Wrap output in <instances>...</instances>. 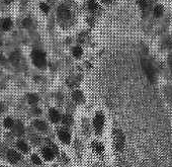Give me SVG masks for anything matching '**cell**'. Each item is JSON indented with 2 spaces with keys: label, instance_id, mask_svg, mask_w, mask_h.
Segmentation results:
<instances>
[{
  "label": "cell",
  "instance_id": "cell-32",
  "mask_svg": "<svg viewBox=\"0 0 172 167\" xmlns=\"http://www.w3.org/2000/svg\"><path fill=\"white\" fill-rule=\"evenodd\" d=\"M2 167H3V166H2Z\"/></svg>",
  "mask_w": 172,
  "mask_h": 167
},
{
  "label": "cell",
  "instance_id": "cell-31",
  "mask_svg": "<svg viewBox=\"0 0 172 167\" xmlns=\"http://www.w3.org/2000/svg\"><path fill=\"white\" fill-rule=\"evenodd\" d=\"M2 111V105H1V103H0V112Z\"/></svg>",
  "mask_w": 172,
  "mask_h": 167
},
{
  "label": "cell",
  "instance_id": "cell-24",
  "mask_svg": "<svg viewBox=\"0 0 172 167\" xmlns=\"http://www.w3.org/2000/svg\"><path fill=\"white\" fill-rule=\"evenodd\" d=\"M10 60L12 63H14V64H16L17 62H18V55H17L16 53H13L12 55L10 56Z\"/></svg>",
  "mask_w": 172,
  "mask_h": 167
},
{
  "label": "cell",
  "instance_id": "cell-12",
  "mask_svg": "<svg viewBox=\"0 0 172 167\" xmlns=\"http://www.w3.org/2000/svg\"><path fill=\"white\" fill-rule=\"evenodd\" d=\"M11 26H12V22H11L10 18H5V20H3L2 24H1V28L7 32V30H10Z\"/></svg>",
  "mask_w": 172,
  "mask_h": 167
},
{
  "label": "cell",
  "instance_id": "cell-21",
  "mask_svg": "<svg viewBox=\"0 0 172 167\" xmlns=\"http://www.w3.org/2000/svg\"><path fill=\"white\" fill-rule=\"evenodd\" d=\"M24 125L22 124L20 122L17 123L16 125V133H17V136L22 135V134H24Z\"/></svg>",
  "mask_w": 172,
  "mask_h": 167
},
{
  "label": "cell",
  "instance_id": "cell-10",
  "mask_svg": "<svg viewBox=\"0 0 172 167\" xmlns=\"http://www.w3.org/2000/svg\"><path fill=\"white\" fill-rule=\"evenodd\" d=\"M92 149L97 153V154H101L104 151V147L101 143L99 142H93L92 143Z\"/></svg>",
  "mask_w": 172,
  "mask_h": 167
},
{
  "label": "cell",
  "instance_id": "cell-19",
  "mask_svg": "<svg viewBox=\"0 0 172 167\" xmlns=\"http://www.w3.org/2000/svg\"><path fill=\"white\" fill-rule=\"evenodd\" d=\"M28 102L30 103V104H36V103L39 101V96H38L37 94H30L28 97Z\"/></svg>",
  "mask_w": 172,
  "mask_h": 167
},
{
  "label": "cell",
  "instance_id": "cell-11",
  "mask_svg": "<svg viewBox=\"0 0 172 167\" xmlns=\"http://www.w3.org/2000/svg\"><path fill=\"white\" fill-rule=\"evenodd\" d=\"M34 126L40 130V131H46L47 130V124L43 121H40V120H36L34 122Z\"/></svg>",
  "mask_w": 172,
  "mask_h": 167
},
{
  "label": "cell",
  "instance_id": "cell-30",
  "mask_svg": "<svg viewBox=\"0 0 172 167\" xmlns=\"http://www.w3.org/2000/svg\"><path fill=\"white\" fill-rule=\"evenodd\" d=\"M4 1H5L6 3H10L11 1H12V0H4Z\"/></svg>",
  "mask_w": 172,
  "mask_h": 167
},
{
  "label": "cell",
  "instance_id": "cell-5",
  "mask_svg": "<svg viewBox=\"0 0 172 167\" xmlns=\"http://www.w3.org/2000/svg\"><path fill=\"white\" fill-rule=\"evenodd\" d=\"M7 159H8L10 163H17L20 160V154L17 153L16 151L10 150L7 153Z\"/></svg>",
  "mask_w": 172,
  "mask_h": 167
},
{
  "label": "cell",
  "instance_id": "cell-29",
  "mask_svg": "<svg viewBox=\"0 0 172 167\" xmlns=\"http://www.w3.org/2000/svg\"><path fill=\"white\" fill-rule=\"evenodd\" d=\"M101 1H102V2H104V3H110L112 0H101Z\"/></svg>",
  "mask_w": 172,
  "mask_h": 167
},
{
  "label": "cell",
  "instance_id": "cell-26",
  "mask_svg": "<svg viewBox=\"0 0 172 167\" xmlns=\"http://www.w3.org/2000/svg\"><path fill=\"white\" fill-rule=\"evenodd\" d=\"M22 24H24V26H26V28H28V26L32 24V20H30V18H26V20H24V22H22Z\"/></svg>",
  "mask_w": 172,
  "mask_h": 167
},
{
  "label": "cell",
  "instance_id": "cell-4",
  "mask_svg": "<svg viewBox=\"0 0 172 167\" xmlns=\"http://www.w3.org/2000/svg\"><path fill=\"white\" fill-rule=\"evenodd\" d=\"M103 125H104V116H103L102 112H98L95 116L94 121H93V126H94V130L97 135L101 134L103 129Z\"/></svg>",
  "mask_w": 172,
  "mask_h": 167
},
{
  "label": "cell",
  "instance_id": "cell-18",
  "mask_svg": "<svg viewBox=\"0 0 172 167\" xmlns=\"http://www.w3.org/2000/svg\"><path fill=\"white\" fill-rule=\"evenodd\" d=\"M72 53H73V56L75 58H80L83 54V51L80 47H75L73 50H72Z\"/></svg>",
  "mask_w": 172,
  "mask_h": 167
},
{
  "label": "cell",
  "instance_id": "cell-17",
  "mask_svg": "<svg viewBox=\"0 0 172 167\" xmlns=\"http://www.w3.org/2000/svg\"><path fill=\"white\" fill-rule=\"evenodd\" d=\"M163 6H161V5H157V6L154 8V15L156 17H160L162 14H163Z\"/></svg>",
  "mask_w": 172,
  "mask_h": 167
},
{
  "label": "cell",
  "instance_id": "cell-16",
  "mask_svg": "<svg viewBox=\"0 0 172 167\" xmlns=\"http://www.w3.org/2000/svg\"><path fill=\"white\" fill-rule=\"evenodd\" d=\"M62 123L65 126H70V125L73 123V119H72L71 116H69V114H65V116H62Z\"/></svg>",
  "mask_w": 172,
  "mask_h": 167
},
{
  "label": "cell",
  "instance_id": "cell-6",
  "mask_svg": "<svg viewBox=\"0 0 172 167\" xmlns=\"http://www.w3.org/2000/svg\"><path fill=\"white\" fill-rule=\"evenodd\" d=\"M42 153H43V157L48 161L53 160V158H54V156H55V153L53 152V150H52L50 147L44 148L43 150H42Z\"/></svg>",
  "mask_w": 172,
  "mask_h": 167
},
{
  "label": "cell",
  "instance_id": "cell-23",
  "mask_svg": "<svg viewBox=\"0 0 172 167\" xmlns=\"http://www.w3.org/2000/svg\"><path fill=\"white\" fill-rule=\"evenodd\" d=\"M40 8H41L42 11H43V12H45V13H48V12H49V10H50L49 6H48L46 3H41V4H40Z\"/></svg>",
  "mask_w": 172,
  "mask_h": 167
},
{
  "label": "cell",
  "instance_id": "cell-2",
  "mask_svg": "<svg viewBox=\"0 0 172 167\" xmlns=\"http://www.w3.org/2000/svg\"><path fill=\"white\" fill-rule=\"evenodd\" d=\"M114 148L118 151H123L125 146V135L120 130H114Z\"/></svg>",
  "mask_w": 172,
  "mask_h": 167
},
{
  "label": "cell",
  "instance_id": "cell-20",
  "mask_svg": "<svg viewBox=\"0 0 172 167\" xmlns=\"http://www.w3.org/2000/svg\"><path fill=\"white\" fill-rule=\"evenodd\" d=\"M4 127L6 129H10V128H12V126H13V120L12 119L10 118V116H8V118H6L4 120Z\"/></svg>",
  "mask_w": 172,
  "mask_h": 167
},
{
  "label": "cell",
  "instance_id": "cell-3",
  "mask_svg": "<svg viewBox=\"0 0 172 167\" xmlns=\"http://www.w3.org/2000/svg\"><path fill=\"white\" fill-rule=\"evenodd\" d=\"M142 68L144 70L145 75L147 76L148 80L151 82V83H154L155 82V72H154V68L152 67V65L150 64V62L145 59L142 60Z\"/></svg>",
  "mask_w": 172,
  "mask_h": 167
},
{
  "label": "cell",
  "instance_id": "cell-25",
  "mask_svg": "<svg viewBox=\"0 0 172 167\" xmlns=\"http://www.w3.org/2000/svg\"><path fill=\"white\" fill-rule=\"evenodd\" d=\"M138 4L140 5L142 8H146L147 5H148V2H147V0H138Z\"/></svg>",
  "mask_w": 172,
  "mask_h": 167
},
{
  "label": "cell",
  "instance_id": "cell-8",
  "mask_svg": "<svg viewBox=\"0 0 172 167\" xmlns=\"http://www.w3.org/2000/svg\"><path fill=\"white\" fill-rule=\"evenodd\" d=\"M49 116H50V119H51V121L53 123H58L59 121H60V119H61L60 114H59L56 109H53V108L50 110Z\"/></svg>",
  "mask_w": 172,
  "mask_h": 167
},
{
  "label": "cell",
  "instance_id": "cell-7",
  "mask_svg": "<svg viewBox=\"0 0 172 167\" xmlns=\"http://www.w3.org/2000/svg\"><path fill=\"white\" fill-rule=\"evenodd\" d=\"M59 139L65 144H69L71 141V136L67 131H60L59 132Z\"/></svg>",
  "mask_w": 172,
  "mask_h": 167
},
{
  "label": "cell",
  "instance_id": "cell-15",
  "mask_svg": "<svg viewBox=\"0 0 172 167\" xmlns=\"http://www.w3.org/2000/svg\"><path fill=\"white\" fill-rule=\"evenodd\" d=\"M99 8L98 4H97V2L95 1V0H89L88 2V9L90 11H92V12H95V11H97Z\"/></svg>",
  "mask_w": 172,
  "mask_h": 167
},
{
  "label": "cell",
  "instance_id": "cell-1",
  "mask_svg": "<svg viewBox=\"0 0 172 167\" xmlns=\"http://www.w3.org/2000/svg\"><path fill=\"white\" fill-rule=\"evenodd\" d=\"M32 60L37 67L43 68L46 66V54L40 50H34L32 52Z\"/></svg>",
  "mask_w": 172,
  "mask_h": 167
},
{
  "label": "cell",
  "instance_id": "cell-27",
  "mask_svg": "<svg viewBox=\"0 0 172 167\" xmlns=\"http://www.w3.org/2000/svg\"><path fill=\"white\" fill-rule=\"evenodd\" d=\"M52 149V150H53V152L55 153V155H57L58 154V148H57V146L56 145H54V144H51V147H50Z\"/></svg>",
  "mask_w": 172,
  "mask_h": 167
},
{
  "label": "cell",
  "instance_id": "cell-13",
  "mask_svg": "<svg viewBox=\"0 0 172 167\" xmlns=\"http://www.w3.org/2000/svg\"><path fill=\"white\" fill-rule=\"evenodd\" d=\"M17 148H18V149H19V150L22 151V152H24V153H28V150H30L28 146L26 145L24 141H18V142H17Z\"/></svg>",
  "mask_w": 172,
  "mask_h": 167
},
{
  "label": "cell",
  "instance_id": "cell-22",
  "mask_svg": "<svg viewBox=\"0 0 172 167\" xmlns=\"http://www.w3.org/2000/svg\"><path fill=\"white\" fill-rule=\"evenodd\" d=\"M32 162H34L36 165H41V164H42V160L40 159V157L38 156V155H36V154H34V155L32 156Z\"/></svg>",
  "mask_w": 172,
  "mask_h": 167
},
{
  "label": "cell",
  "instance_id": "cell-14",
  "mask_svg": "<svg viewBox=\"0 0 172 167\" xmlns=\"http://www.w3.org/2000/svg\"><path fill=\"white\" fill-rule=\"evenodd\" d=\"M73 99L77 102H81L83 100V93H82L80 90H76V91L73 92Z\"/></svg>",
  "mask_w": 172,
  "mask_h": 167
},
{
  "label": "cell",
  "instance_id": "cell-9",
  "mask_svg": "<svg viewBox=\"0 0 172 167\" xmlns=\"http://www.w3.org/2000/svg\"><path fill=\"white\" fill-rule=\"evenodd\" d=\"M58 12H59V16H60L61 18H64V20L69 18V16H70V11L65 6H61L60 8H59Z\"/></svg>",
  "mask_w": 172,
  "mask_h": 167
},
{
  "label": "cell",
  "instance_id": "cell-28",
  "mask_svg": "<svg viewBox=\"0 0 172 167\" xmlns=\"http://www.w3.org/2000/svg\"><path fill=\"white\" fill-rule=\"evenodd\" d=\"M41 112H42V111H41V109H40V108H36V109H34V114H40Z\"/></svg>",
  "mask_w": 172,
  "mask_h": 167
}]
</instances>
